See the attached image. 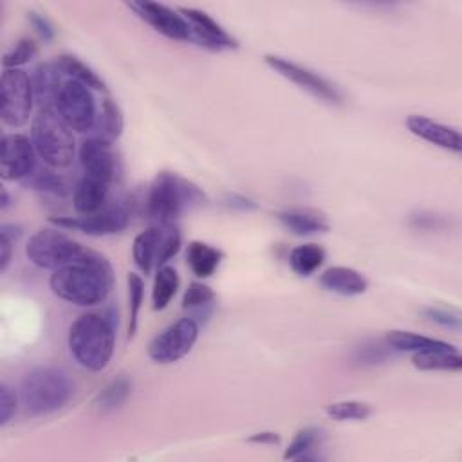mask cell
<instances>
[{
    "instance_id": "obj_37",
    "label": "cell",
    "mask_w": 462,
    "mask_h": 462,
    "mask_svg": "<svg viewBox=\"0 0 462 462\" xmlns=\"http://www.w3.org/2000/svg\"><path fill=\"white\" fill-rule=\"evenodd\" d=\"M18 410L16 393L5 384H0V426H5Z\"/></svg>"
},
{
    "instance_id": "obj_7",
    "label": "cell",
    "mask_w": 462,
    "mask_h": 462,
    "mask_svg": "<svg viewBox=\"0 0 462 462\" xmlns=\"http://www.w3.org/2000/svg\"><path fill=\"white\" fill-rule=\"evenodd\" d=\"M34 92L27 72L22 69H4L0 79V117L13 128L27 123L32 110Z\"/></svg>"
},
{
    "instance_id": "obj_36",
    "label": "cell",
    "mask_w": 462,
    "mask_h": 462,
    "mask_svg": "<svg viewBox=\"0 0 462 462\" xmlns=\"http://www.w3.org/2000/svg\"><path fill=\"white\" fill-rule=\"evenodd\" d=\"M27 184H31L34 189L38 191H45V193H52V195H67L69 193V184L67 180L54 173V171H40V173H32L27 180Z\"/></svg>"
},
{
    "instance_id": "obj_23",
    "label": "cell",
    "mask_w": 462,
    "mask_h": 462,
    "mask_svg": "<svg viewBox=\"0 0 462 462\" xmlns=\"http://www.w3.org/2000/svg\"><path fill=\"white\" fill-rule=\"evenodd\" d=\"M386 346L395 352H422V350H433V348H453L451 343H446L442 339L428 337L422 334L408 332V330H390L384 336Z\"/></svg>"
},
{
    "instance_id": "obj_39",
    "label": "cell",
    "mask_w": 462,
    "mask_h": 462,
    "mask_svg": "<svg viewBox=\"0 0 462 462\" xmlns=\"http://www.w3.org/2000/svg\"><path fill=\"white\" fill-rule=\"evenodd\" d=\"M27 18H29L31 25L36 29V32L40 34V38L43 42H51L54 38V27H52V23L43 14H40L36 11H29Z\"/></svg>"
},
{
    "instance_id": "obj_24",
    "label": "cell",
    "mask_w": 462,
    "mask_h": 462,
    "mask_svg": "<svg viewBox=\"0 0 462 462\" xmlns=\"http://www.w3.org/2000/svg\"><path fill=\"white\" fill-rule=\"evenodd\" d=\"M159 238H161V227L159 226H152V227L141 231L134 238L132 258H134L137 269L144 274H148L155 267Z\"/></svg>"
},
{
    "instance_id": "obj_25",
    "label": "cell",
    "mask_w": 462,
    "mask_h": 462,
    "mask_svg": "<svg viewBox=\"0 0 462 462\" xmlns=\"http://www.w3.org/2000/svg\"><path fill=\"white\" fill-rule=\"evenodd\" d=\"M215 305V292L209 285L202 282H191L182 296V309L195 321L206 319Z\"/></svg>"
},
{
    "instance_id": "obj_29",
    "label": "cell",
    "mask_w": 462,
    "mask_h": 462,
    "mask_svg": "<svg viewBox=\"0 0 462 462\" xmlns=\"http://www.w3.org/2000/svg\"><path fill=\"white\" fill-rule=\"evenodd\" d=\"M56 63H58L60 70L69 76V79H76L94 90H106V85L97 76V72L92 67H88L85 61H81L79 58H76L72 54H61V56H58Z\"/></svg>"
},
{
    "instance_id": "obj_31",
    "label": "cell",
    "mask_w": 462,
    "mask_h": 462,
    "mask_svg": "<svg viewBox=\"0 0 462 462\" xmlns=\"http://www.w3.org/2000/svg\"><path fill=\"white\" fill-rule=\"evenodd\" d=\"M325 413L334 420H365L372 415V406L363 401H336L325 406Z\"/></svg>"
},
{
    "instance_id": "obj_35",
    "label": "cell",
    "mask_w": 462,
    "mask_h": 462,
    "mask_svg": "<svg viewBox=\"0 0 462 462\" xmlns=\"http://www.w3.org/2000/svg\"><path fill=\"white\" fill-rule=\"evenodd\" d=\"M161 227V238H159V247H157V258H155V267L166 265L170 258H173L179 249H180V233L175 226H159Z\"/></svg>"
},
{
    "instance_id": "obj_38",
    "label": "cell",
    "mask_w": 462,
    "mask_h": 462,
    "mask_svg": "<svg viewBox=\"0 0 462 462\" xmlns=\"http://www.w3.org/2000/svg\"><path fill=\"white\" fill-rule=\"evenodd\" d=\"M424 314L439 323V325H444V327H453V328H458L460 327V314L457 310H451V309H444V307H428L424 309Z\"/></svg>"
},
{
    "instance_id": "obj_16",
    "label": "cell",
    "mask_w": 462,
    "mask_h": 462,
    "mask_svg": "<svg viewBox=\"0 0 462 462\" xmlns=\"http://www.w3.org/2000/svg\"><path fill=\"white\" fill-rule=\"evenodd\" d=\"M406 128L413 135H417L419 139H422L430 144L449 150L453 153L462 152V137H460L458 128H455V126L439 123L422 114H410L406 117Z\"/></svg>"
},
{
    "instance_id": "obj_17",
    "label": "cell",
    "mask_w": 462,
    "mask_h": 462,
    "mask_svg": "<svg viewBox=\"0 0 462 462\" xmlns=\"http://www.w3.org/2000/svg\"><path fill=\"white\" fill-rule=\"evenodd\" d=\"M276 218L283 227L300 236L327 233L330 229L328 217L314 208H289L278 211Z\"/></svg>"
},
{
    "instance_id": "obj_28",
    "label": "cell",
    "mask_w": 462,
    "mask_h": 462,
    "mask_svg": "<svg viewBox=\"0 0 462 462\" xmlns=\"http://www.w3.org/2000/svg\"><path fill=\"white\" fill-rule=\"evenodd\" d=\"M179 274L173 267L162 265L157 269L152 287V309L153 310H164L179 289Z\"/></svg>"
},
{
    "instance_id": "obj_30",
    "label": "cell",
    "mask_w": 462,
    "mask_h": 462,
    "mask_svg": "<svg viewBox=\"0 0 462 462\" xmlns=\"http://www.w3.org/2000/svg\"><path fill=\"white\" fill-rule=\"evenodd\" d=\"M132 393V381L125 375L110 381L96 397L94 404L99 411L106 413V411H112L116 408H119L126 399L128 395Z\"/></svg>"
},
{
    "instance_id": "obj_8",
    "label": "cell",
    "mask_w": 462,
    "mask_h": 462,
    "mask_svg": "<svg viewBox=\"0 0 462 462\" xmlns=\"http://www.w3.org/2000/svg\"><path fill=\"white\" fill-rule=\"evenodd\" d=\"M263 61L276 74H280L282 78L289 79L291 83L298 85L301 90L309 92L310 96H314L325 103L341 105L345 101V96L337 85H334L332 81H328L327 78H323L321 74H318L316 70H312L305 65H300L292 60L278 56V54H265Z\"/></svg>"
},
{
    "instance_id": "obj_13",
    "label": "cell",
    "mask_w": 462,
    "mask_h": 462,
    "mask_svg": "<svg viewBox=\"0 0 462 462\" xmlns=\"http://www.w3.org/2000/svg\"><path fill=\"white\" fill-rule=\"evenodd\" d=\"M126 5L159 34H162L170 40H177V42L193 40L189 23L180 14V11H175L164 4L148 2V0L128 2Z\"/></svg>"
},
{
    "instance_id": "obj_33",
    "label": "cell",
    "mask_w": 462,
    "mask_h": 462,
    "mask_svg": "<svg viewBox=\"0 0 462 462\" xmlns=\"http://www.w3.org/2000/svg\"><path fill=\"white\" fill-rule=\"evenodd\" d=\"M128 309H130V318H128V337L135 336L137 330V319H139V310L143 305L144 298V282L137 273L128 274Z\"/></svg>"
},
{
    "instance_id": "obj_19",
    "label": "cell",
    "mask_w": 462,
    "mask_h": 462,
    "mask_svg": "<svg viewBox=\"0 0 462 462\" xmlns=\"http://www.w3.org/2000/svg\"><path fill=\"white\" fill-rule=\"evenodd\" d=\"M319 285L341 296H359L366 292L368 280L352 267L334 265L319 274Z\"/></svg>"
},
{
    "instance_id": "obj_9",
    "label": "cell",
    "mask_w": 462,
    "mask_h": 462,
    "mask_svg": "<svg viewBox=\"0 0 462 462\" xmlns=\"http://www.w3.org/2000/svg\"><path fill=\"white\" fill-rule=\"evenodd\" d=\"M199 339V321L184 316L148 343V357L157 365H170L188 356Z\"/></svg>"
},
{
    "instance_id": "obj_42",
    "label": "cell",
    "mask_w": 462,
    "mask_h": 462,
    "mask_svg": "<svg viewBox=\"0 0 462 462\" xmlns=\"http://www.w3.org/2000/svg\"><path fill=\"white\" fill-rule=\"evenodd\" d=\"M9 206V195H7V189L2 188V200H0V209H5Z\"/></svg>"
},
{
    "instance_id": "obj_1",
    "label": "cell",
    "mask_w": 462,
    "mask_h": 462,
    "mask_svg": "<svg viewBox=\"0 0 462 462\" xmlns=\"http://www.w3.org/2000/svg\"><path fill=\"white\" fill-rule=\"evenodd\" d=\"M49 285L58 298L69 303L94 307L103 303L110 294L114 269L103 254L87 249L79 260L52 271Z\"/></svg>"
},
{
    "instance_id": "obj_40",
    "label": "cell",
    "mask_w": 462,
    "mask_h": 462,
    "mask_svg": "<svg viewBox=\"0 0 462 462\" xmlns=\"http://www.w3.org/2000/svg\"><path fill=\"white\" fill-rule=\"evenodd\" d=\"M247 442L253 444H280V435L276 431H258L247 437Z\"/></svg>"
},
{
    "instance_id": "obj_26",
    "label": "cell",
    "mask_w": 462,
    "mask_h": 462,
    "mask_svg": "<svg viewBox=\"0 0 462 462\" xmlns=\"http://www.w3.org/2000/svg\"><path fill=\"white\" fill-rule=\"evenodd\" d=\"M123 112L119 108V105L110 99V97H105L101 101V106H99V112H97V119H96V135L97 137H103L110 143L117 141L123 134Z\"/></svg>"
},
{
    "instance_id": "obj_21",
    "label": "cell",
    "mask_w": 462,
    "mask_h": 462,
    "mask_svg": "<svg viewBox=\"0 0 462 462\" xmlns=\"http://www.w3.org/2000/svg\"><path fill=\"white\" fill-rule=\"evenodd\" d=\"M224 253L206 242L193 240L186 249V262L191 273L199 278H209L220 265Z\"/></svg>"
},
{
    "instance_id": "obj_10",
    "label": "cell",
    "mask_w": 462,
    "mask_h": 462,
    "mask_svg": "<svg viewBox=\"0 0 462 462\" xmlns=\"http://www.w3.org/2000/svg\"><path fill=\"white\" fill-rule=\"evenodd\" d=\"M70 130L85 134L96 126L97 110L92 90L76 79H65L54 105Z\"/></svg>"
},
{
    "instance_id": "obj_11",
    "label": "cell",
    "mask_w": 462,
    "mask_h": 462,
    "mask_svg": "<svg viewBox=\"0 0 462 462\" xmlns=\"http://www.w3.org/2000/svg\"><path fill=\"white\" fill-rule=\"evenodd\" d=\"M130 215L121 204H106L99 211L85 217H58L51 218V224L65 229H76L90 236H106L116 235L126 229Z\"/></svg>"
},
{
    "instance_id": "obj_14",
    "label": "cell",
    "mask_w": 462,
    "mask_h": 462,
    "mask_svg": "<svg viewBox=\"0 0 462 462\" xmlns=\"http://www.w3.org/2000/svg\"><path fill=\"white\" fill-rule=\"evenodd\" d=\"M79 164L83 173L94 179H99L106 184H112L121 175V162L110 141L103 137H88L81 143L79 152Z\"/></svg>"
},
{
    "instance_id": "obj_6",
    "label": "cell",
    "mask_w": 462,
    "mask_h": 462,
    "mask_svg": "<svg viewBox=\"0 0 462 462\" xmlns=\"http://www.w3.org/2000/svg\"><path fill=\"white\" fill-rule=\"evenodd\" d=\"M87 253L79 242L56 227H43L32 233L25 244V254L40 269H61Z\"/></svg>"
},
{
    "instance_id": "obj_27",
    "label": "cell",
    "mask_w": 462,
    "mask_h": 462,
    "mask_svg": "<svg viewBox=\"0 0 462 462\" xmlns=\"http://www.w3.org/2000/svg\"><path fill=\"white\" fill-rule=\"evenodd\" d=\"M325 249L318 244H301L296 245L289 254V265L291 269L300 276H310L314 274L325 262Z\"/></svg>"
},
{
    "instance_id": "obj_18",
    "label": "cell",
    "mask_w": 462,
    "mask_h": 462,
    "mask_svg": "<svg viewBox=\"0 0 462 462\" xmlns=\"http://www.w3.org/2000/svg\"><path fill=\"white\" fill-rule=\"evenodd\" d=\"M108 186L106 182L83 175L72 191V204L79 217L92 215L108 204Z\"/></svg>"
},
{
    "instance_id": "obj_3",
    "label": "cell",
    "mask_w": 462,
    "mask_h": 462,
    "mask_svg": "<svg viewBox=\"0 0 462 462\" xmlns=\"http://www.w3.org/2000/svg\"><path fill=\"white\" fill-rule=\"evenodd\" d=\"M204 200V193L193 182L171 171H161L146 193V215L153 226H175V220L191 206Z\"/></svg>"
},
{
    "instance_id": "obj_2",
    "label": "cell",
    "mask_w": 462,
    "mask_h": 462,
    "mask_svg": "<svg viewBox=\"0 0 462 462\" xmlns=\"http://www.w3.org/2000/svg\"><path fill=\"white\" fill-rule=\"evenodd\" d=\"M67 341L79 366L101 372L110 363L116 348L114 318L101 312H85L72 321Z\"/></svg>"
},
{
    "instance_id": "obj_20",
    "label": "cell",
    "mask_w": 462,
    "mask_h": 462,
    "mask_svg": "<svg viewBox=\"0 0 462 462\" xmlns=\"http://www.w3.org/2000/svg\"><path fill=\"white\" fill-rule=\"evenodd\" d=\"M61 74L63 72L60 70L56 61H45L34 69L31 76V83H32L34 101H38L40 108H54L56 97L63 85Z\"/></svg>"
},
{
    "instance_id": "obj_34",
    "label": "cell",
    "mask_w": 462,
    "mask_h": 462,
    "mask_svg": "<svg viewBox=\"0 0 462 462\" xmlns=\"http://www.w3.org/2000/svg\"><path fill=\"white\" fill-rule=\"evenodd\" d=\"M38 54V45L32 38H22L14 43L11 51H7L2 58L4 69H20L34 60Z\"/></svg>"
},
{
    "instance_id": "obj_15",
    "label": "cell",
    "mask_w": 462,
    "mask_h": 462,
    "mask_svg": "<svg viewBox=\"0 0 462 462\" xmlns=\"http://www.w3.org/2000/svg\"><path fill=\"white\" fill-rule=\"evenodd\" d=\"M180 14L186 18L191 29V36L195 42H199L204 47L209 49H236L238 40L229 34L217 20H213L208 13L193 7H180Z\"/></svg>"
},
{
    "instance_id": "obj_5",
    "label": "cell",
    "mask_w": 462,
    "mask_h": 462,
    "mask_svg": "<svg viewBox=\"0 0 462 462\" xmlns=\"http://www.w3.org/2000/svg\"><path fill=\"white\" fill-rule=\"evenodd\" d=\"M31 141L38 157L51 168H67L76 153L70 126L56 108H40L31 121Z\"/></svg>"
},
{
    "instance_id": "obj_4",
    "label": "cell",
    "mask_w": 462,
    "mask_h": 462,
    "mask_svg": "<svg viewBox=\"0 0 462 462\" xmlns=\"http://www.w3.org/2000/svg\"><path fill=\"white\" fill-rule=\"evenodd\" d=\"M74 393L69 374L56 366H38L27 372L20 383V399L32 417L52 413L63 408Z\"/></svg>"
},
{
    "instance_id": "obj_22",
    "label": "cell",
    "mask_w": 462,
    "mask_h": 462,
    "mask_svg": "<svg viewBox=\"0 0 462 462\" xmlns=\"http://www.w3.org/2000/svg\"><path fill=\"white\" fill-rule=\"evenodd\" d=\"M411 365L424 372H458L462 368V357L458 350L453 348H433L415 352Z\"/></svg>"
},
{
    "instance_id": "obj_41",
    "label": "cell",
    "mask_w": 462,
    "mask_h": 462,
    "mask_svg": "<svg viewBox=\"0 0 462 462\" xmlns=\"http://www.w3.org/2000/svg\"><path fill=\"white\" fill-rule=\"evenodd\" d=\"M410 222H411V226L420 227V229H435V227H437V222H439V217L417 215V217H411Z\"/></svg>"
},
{
    "instance_id": "obj_12",
    "label": "cell",
    "mask_w": 462,
    "mask_h": 462,
    "mask_svg": "<svg viewBox=\"0 0 462 462\" xmlns=\"http://www.w3.org/2000/svg\"><path fill=\"white\" fill-rule=\"evenodd\" d=\"M36 150L23 134H7L0 143V175L4 180H23L34 173Z\"/></svg>"
},
{
    "instance_id": "obj_32",
    "label": "cell",
    "mask_w": 462,
    "mask_h": 462,
    "mask_svg": "<svg viewBox=\"0 0 462 462\" xmlns=\"http://www.w3.org/2000/svg\"><path fill=\"white\" fill-rule=\"evenodd\" d=\"M321 440V431L316 428H303L300 431H296V435L292 437L291 444L287 446V449L283 451V458L285 460H300L305 458V455L316 448Z\"/></svg>"
}]
</instances>
